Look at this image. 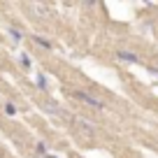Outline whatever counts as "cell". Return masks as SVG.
<instances>
[{
	"mask_svg": "<svg viewBox=\"0 0 158 158\" xmlns=\"http://www.w3.org/2000/svg\"><path fill=\"white\" fill-rule=\"evenodd\" d=\"M74 98L81 100V102H86V105H91V107H95V109H105V102H102V100H98L95 95L86 93V91H74Z\"/></svg>",
	"mask_w": 158,
	"mask_h": 158,
	"instance_id": "6da1fadb",
	"label": "cell"
},
{
	"mask_svg": "<svg viewBox=\"0 0 158 158\" xmlns=\"http://www.w3.org/2000/svg\"><path fill=\"white\" fill-rule=\"evenodd\" d=\"M116 58L118 60H126V63H137V56L130 54V51H116Z\"/></svg>",
	"mask_w": 158,
	"mask_h": 158,
	"instance_id": "7a4b0ae2",
	"label": "cell"
},
{
	"mask_svg": "<svg viewBox=\"0 0 158 158\" xmlns=\"http://www.w3.org/2000/svg\"><path fill=\"white\" fill-rule=\"evenodd\" d=\"M35 42H37V44L40 47H44V49H51V42H49V40H44V37H40V35H35Z\"/></svg>",
	"mask_w": 158,
	"mask_h": 158,
	"instance_id": "3957f363",
	"label": "cell"
},
{
	"mask_svg": "<svg viewBox=\"0 0 158 158\" xmlns=\"http://www.w3.org/2000/svg\"><path fill=\"white\" fill-rule=\"evenodd\" d=\"M5 114L7 116H16V107L12 102H5Z\"/></svg>",
	"mask_w": 158,
	"mask_h": 158,
	"instance_id": "277c9868",
	"label": "cell"
},
{
	"mask_svg": "<svg viewBox=\"0 0 158 158\" xmlns=\"http://www.w3.org/2000/svg\"><path fill=\"white\" fill-rule=\"evenodd\" d=\"M35 81H37V86L42 91H47V79H44V74H37V79H35Z\"/></svg>",
	"mask_w": 158,
	"mask_h": 158,
	"instance_id": "5b68a950",
	"label": "cell"
},
{
	"mask_svg": "<svg viewBox=\"0 0 158 158\" xmlns=\"http://www.w3.org/2000/svg\"><path fill=\"white\" fill-rule=\"evenodd\" d=\"M19 60H21V65H23L26 70L30 68V58H28V56H26V54H21V56H19Z\"/></svg>",
	"mask_w": 158,
	"mask_h": 158,
	"instance_id": "8992f818",
	"label": "cell"
},
{
	"mask_svg": "<svg viewBox=\"0 0 158 158\" xmlns=\"http://www.w3.org/2000/svg\"><path fill=\"white\" fill-rule=\"evenodd\" d=\"M44 158H56V156H44Z\"/></svg>",
	"mask_w": 158,
	"mask_h": 158,
	"instance_id": "52a82bcc",
	"label": "cell"
}]
</instances>
